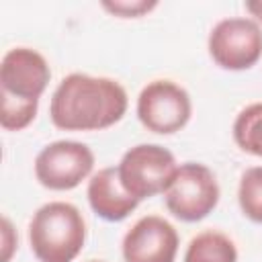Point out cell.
Wrapping results in <instances>:
<instances>
[{
    "label": "cell",
    "instance_id": "13",
    "mask_svg": "<svg viewBox=\"0 0 262 262\" xmlns=\"http://www.w3.org/2000/svg\"><path fill=\"white\" fill-rule=\"evenodd\" d=\"M237 203L244 217L254 223H262V166H252L242 174Z\"/></svg>",
    "mask_w": 262,
    "mask_h": 262
},
{
    "label": "cell",
    "instance_id": "16",
    "mask_svg": "<svg viewBox=\"0 0 262 262\" xmlns=\"http://www.w3.org/2000/svg\"><path fill=\"white\" fill-rule=\"evenodd\" d=\"M0 235H2V260L0 262H10V258H12L14 250H16L18 235H16V231H14V227H12L8 217H2V231H0Z\"/></svg>",
    "mask_w": 262,
    "mask_h": 262
},
{
    "label": "cell",
    "instance_id": "4",
    "mask_svg": "<svg viewBox=\"0 0 262 262\" xmlns=\"http://www.w3.org/2000/svg\"><path fill=\"white\" fill-rule=\"evenodd\" d=\"M219 184L213 170L201 162H184L178 166L164 201L168 211L184 221L196 223L205 219L219 203Z\"/></svg>",
    "mask_w": 262,
    "mask_h": 262
},
{
    "label": "cell",
    "instance_id": "10",
    "mask_svg": "<svg viewBox=\"0 0 262 262\" xmlns=\"http://www.w3.org/2000/svg\"><path fill=\"white\" fill-rule=\"evenodd\" d=\"M86 196H88L90 209L100 219L111 221V223L123 221L139 205V201L123 188L117 166H106L94 172L88 180Z\"/></svg>",
    "mask_w": 262,
    "mask_h": 262
},
{
    "label": "cell",
    "instance_id": "17",
    "mask_svg": "<svg viewBox=\"0 0 262 262\" xmlns=\"http://www.w3.org/2000/svg\"><path fill=\"white\" fill-rule=\"evenodd\" d=\"M246 10L254 16L256 23H262V0H248L246 2Z\"/></svg>",
    "mask_w": 262,
    "mask_h": 262
},
{
    "label": "cell",
    "instance_id": "11",
    "mask_svg": "<svg viewBox=\"0 0 262 262\" xmlns=\"http://www.w3.org/2000/svg\"><path fill=\"white\" fill-rule=\"evenodd\" d=\"M182 262H237V248L229 235L207 229L188 242Z\"/></svg>",
    "mask_w": 262,
    "mask_h": 262
},
{
    "label": "cell",
    "instance_id": "6",
    "mask_svg": "<svg viewBox=\"0 0 262 262\" xmlns=\"http://www.w3.org/2000/svg\"><path fill=\"white\" fill-rule=\"evenodd\" d=\"M135 113L147 131L172 135L190 121L192 102L180 84L172 80H151L141 88Z\"/></svg>",
    "mask_w": 262,
    "mask_h": 262
},
{
    "label": "cell",
    "instance_id": "8",
    "mask_svg": "<svg viewBox=\"0 0 262 262\" xmlns=\"http://www.w3.org/2000/svg\"><path fill=\"white\" fill-rule=\"evenodd\" d=\"M178 246V231L168 219L145 215L123 235L121 252L125 262H174Z\"/></svg>",
    "mask_w": 262,
    "mask_h": 262
},
{
    "label": "cell",
    "instance_id": "15",
    "mask_svg": "<svg viewBox=\"0 0 262 262\" xmlns=\"http://www.w3.org/2000/svg\"><path fill=\"white\" fill-rule=\"evenodd\" d=\"M158 6L156 0H104L102 8L119 18H139Z\"/></svg>",
    "mask_w": 262,
    "mask_h": 262
},
{
    "label": "cell",
    "instance_id": "9",
    "mask_svg": "<svg viewBox=\"0 0 262 262\" xmlns=\"http://www.w3.org/2000/svg\"><path fill=\"white\" fill-rule=\"evenodd\" d=\"M51 78L47 59L31 47H12L0 61V92L39 100Z\"/></svg>",
    "mask_w": 262,
    "mask_h": 262
},
{
    "label": "cell",
    "instance_id": "7",
    "mask_svg": "<svg viewBox=\"0 0 262 262\" xmlns=\"http://www.w3.org/2000/svg\"><path fill=\"white\" fill-rule=\"evenodd\" d=\"M92 149L74 139H59L45 145L35 158V178L49 190H72L92 174Z\"/></svg>",
    "mask_w": 262,
    "mask_h": 262
},
{
    "label": "cell",
    "instance_id": "18",
    "mask_svg": "<svg viewBox=\"0 0 262 262\" xmlns=\"http://www.w3.org/2000/svg\"><path fill=\"white\" fill-rule=\"evenodd\" d=\"M88 262H102V260H88Z\"/></svg>",
    "mask_w": 262,
    "mask_h": 262
},
{
    "label": "cell",
    "instance_id": "2",
    "mask_svg": "<svg viewBox=\"0 0 262 262\" xmlns=\"http://www.w3.org/2000/svg\"><path fill=\"white\" fill-rule=\"evenodd\" d=\"M29 244L39 262H72L86 244V221L66 201L41 205L29 221Z\"/></svg>",
    "mask_w": 262,
    "mask_h": 262
},
{
    "label": "cell",
    "instance_id": "5",
    "mask_svg": "<svg viewBox=\"0 0 262 262\" xmlns=\"http://www.w3.org/2000/svg\"><path fill=\"white\" fill-rule=\"evenodd\" d=\"M207 49L211 59L223 70H250L262 57V29L248 16L223 18L211 29Z\"/></svg>",
    "mask_w": 262,
    "mask_h": 262
},
{
    "label": "cell",
    "instance_id": "1",
    "mask_svg": "<svg viewBox=\"0 0 262 262\" xmlns=\"http://www.w3.org/2000/svg\"><path fill=\"white\" fill-rule=\"evenodd\" d=\"M127 106V92L117 80L74 72L53 90L49 117L63 131H100L119 123Z\"/></svg>",
    "mask_w": 262,
    "mask_h": 262
},
{
    "label": "cell",
    "instance_id": "14",
    "mask_svg": "<svg viewBox=\"0 0 262 262\" xmlns=\"http://www.w3.org/2000/svg\"><path fill=\"white\" fill-rule=\"evenodd\" d=\"M2 98V111H0V125L6 131H20L29 127L39 108V100H25V98H14L10 94L0 92Z\"/></svg>",
    "mask_w": 262,
    "mask_h": 262
},
{
    "label": "cell",
    "instance_id": "12",
    "mask_svg": "<svg viewBox=\"0 0 262 262\" xmlns=\"http://www.w3.org/2000/svg\"><path fill=\"white\" fill-rule=\"evenodd\" d=\"M233 141L242 151L262 158V102L239 111L233 121Z\"/></svg>",
    "mask_w": 262,
    "mask_h": 262
},
{
    "label": "cell",
    "instance_id": "3",
    "mask_svg": "<svg viewBox=\"0 0 262 262\" xmlns=\"http://www.w3.org/2000/svg\"><path fill=\"white\" fill-rule=\"evenodd\" d=\"M176 170L178 164L174 154L158 143L133 145L123 154L121 162L117 164L123 188L139 203L143 199L164 194Z\"/></svg>",
    "mask_w": 262,
    "mask_h": 262
}]
</instances>
